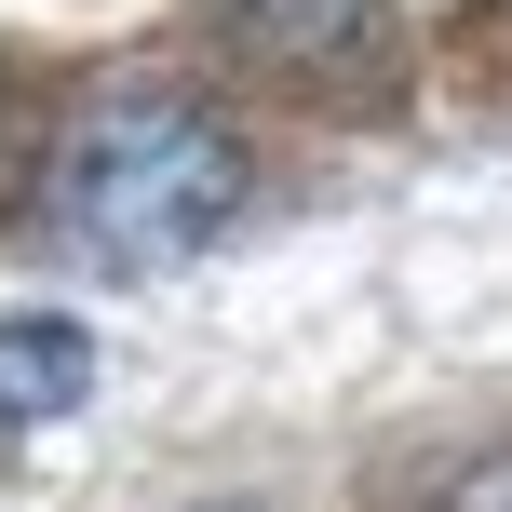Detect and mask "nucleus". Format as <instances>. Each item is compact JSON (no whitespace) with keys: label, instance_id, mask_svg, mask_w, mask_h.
<instances>
[{"label":"nucleus","instance_id":"nucleus-3","mask_svg":"<svg viewBox=\"0 0 512 512\" xmlns=\"http://www.w3.org/2000/svg\"><path fill=\"white\" fill-rule=\"evenodd\" d=\"M81 391H95V337H81L68 310H14V324H0V432L68 418Z\"/></svg>","mask_w":512,"mask_h":512},{"label":"nucleus","instance_id":"nucleus-4","mask_svg":"<svg viewBox=\"0 0 512 512\" xmlns=\"http://www.w3.org/2000/svg\"><path fill=\"white\" fill-rule=\"evenodd\" d=\"M432 512H512V459H472V472H459V486H445Z\"/></svg>","mask_w":512,"mask_h":512},{"label":"nucleus","instance_id":"nucleus-2","mask_svg":"<svg viewBox=\"0 0 512 512\" xmlns=\"http://www.w3.org/2000/svg\"><path fill=\"white\" fill-rule=\"evenodd\" d=\"M216 27L283 81H351L391 54V0H216Z\"/></svg>","mask_w":512,"mask_h":512},{"label":"nucleus","instance_id":"nucleus-1","mask_svg":"<svg viewBox=\"0 0 512 512\" xmlns=\"http://www.w3.org/2000/svg\"><path fill=\"white\" fill-rule=\"evenodd\" d=\"M243 203V135L189 95H108L54 135V176H41V216L68 230L81 256L108 270H162V256L216 243Z\"/></svg>","mask_w":512,"mask_h":512}]
</instances>
